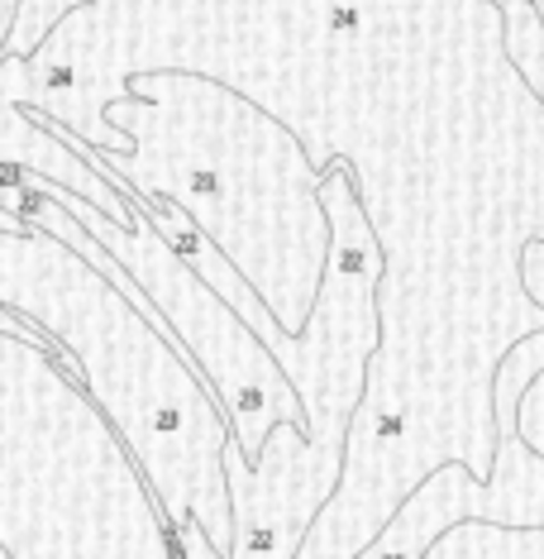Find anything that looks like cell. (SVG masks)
Returning <instances> with one entry per match:
<instances>
[{
  "label": "cell",
  "instance_id": "5b68a950",
  "mask_svg": "<svg viewBox=\"0 0 544 559\" xmlns=\"http://www.w3.org/2000/svg\"><path fill=\"white\" fill-rule=\"evenodd\" d=\"M430 555H544V526L530 521H497V516H477V521H454L435 540Z\"/></svg>",
  "mask_w": 544,
  "mask_h": 559
},
{
  "label": "cell",
  "instance_id": "6da1fadb",
  "mask_svg": "<svg viewBox=\"0 0 544 559\" xmlns=\"http://www.w3.org/2000/svg\"><path fill=\"white\" fill-rule=\"evenodd\" d=\"M0 325L39 340L92 392L168 526L196 521L230 555L234 512L220 464L230 426L186 354L96 263L48 230H0Z\"/></svg>",
  "mask_w": 544,
  "mask_h": 559
},
{
  "label": "cell",
  "instance_id": "3957f363",
  "mask_svg": "<svg viewBox=\"0 0 544 559\" xmlns=\"http://www.w3.org/2000/svg\"><path fill=\"white\" fill-rule=\"evenodd\" d=\"M24 177H29L39 192L58 197L62 206L100 239V249L138 283V292L148 297V307L158 311L162 335L206 373L210 392L225 402L230 426H234V444L244 450L249 464L258 460L263 436H268L277 421L306 426V406H301L297 388L287 383V373H282V364L273 359V349L263 345V340L234 316L230 301H225L220 292L158 235V225L144 215V206H138V197L130 187H120V192H130L138 211H134L130 225H120L100 206H92L86 197L58 187L53 177H39V173H24Z\"/></svg>",
  "mask_w": 544,
  "mask_h": 559
},
{
  "label": "cell",
  "instance_id": "277c9868",
  "mask_svg": "<svg viewBox=\"0 0 544 559\" xmlns=\"http://www.w3.org/2000/svg\"><path fill=\"white\" fill-rule=\"evenodd\" d=\"M34 92V78H29V53H15L5 48L0 53V173L5 168H24V173H39V177H53L58 187L86 197L92 206H100L106 215H116L120 225L134 221V197L120 192L96 163L82 158V148L72 144L68 134L58 130L53 120L34 116L24 110V100ZM0 230H29L20 215L0 211Z\"/></svg>",
  "mask_w": 544,
  "mask_h": 559
},
{
  "label": "cell",
  "instance_id": "7a4b0ae2",
  "mask_svg": "<svg viewBox=\"0 0 544 559\" xmlns=\"http://www.w3.org/2000/svg\"><path fill=\"white\" fill-rule=\"evenodd\" d=\"M0 555H177L106 412L39 340L0 325Z\"/></svg>",
  "mask_w": 544,
  "mask_h": 559
},
{
  "label": "cell",
  "instance_id": "8992f818",
  "mask_svg": "<svg viewBox=\"0 0 544 559\" xmlns=\"http://www.w3.org/2000/svg\"><path fill=\"white\" fill-rule=\"evenodd\" d=\"M15 20H20V0H0V53L10 48V34H15Z\"/></svg>",
  "mask_w": 544,
  "mask_h": 559
}]
</instances>
